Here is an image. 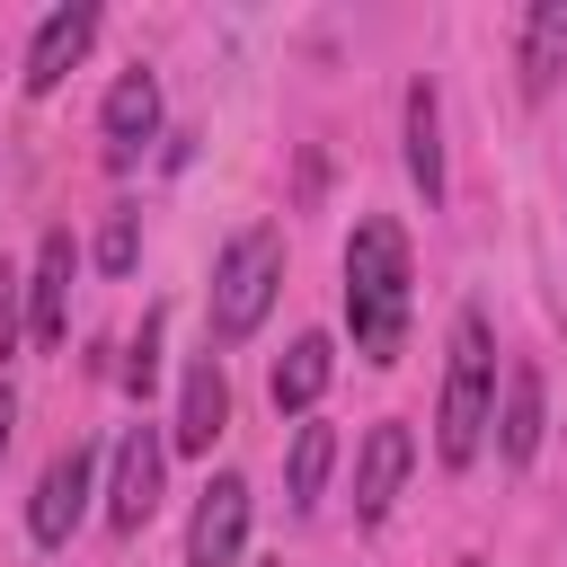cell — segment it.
<instances>
[{
	"label": "cell",
	"mask_w": 567,
	"mask_h": 567,
	"mask_svg": "<svg viewBox=\"0 0 567 567\" xmlns=\"http://www.w3.org/2000/svg\"><path fill=\"white\" fill-rule=\"evenodd\" d=\"M408 230L399 221H354L346 239V328H354V354L363 363H399L408 346Z\"/></svg>",
	"instance_id": "1"
},
{
	"label": "cell",
	"mask_w": 567,
	"mask_h": 567,
	"mask_svg": "<svg viewBox=\"0 0 567 567\" xmlns=\"http://www.w3.org/2000/svg\"><path fill=\"white\" fill-rule=\"evenodd\" d=\"M487 425H496V337H487V310H461L452 319V363H443V408H434L443 470H470Z\"/></svg>",
	"instance_id": "2"
},
{
	"label": "cell",
	"mask_w": 567,
	"mask_h": 567,
	"mask_svg": "<svg viewBox=\"0 0 567 567\" xmlns=\"http://www.w3.org/2000/svg\"><path fill=\"white\" fill-rule=\"evenodd\" d=\"M275 292H284V230L275 221H248L221 257H213V337L221 346H239V337H257L266 328V310H275Z\"/></svg>",
	"instance_id": "3"
},
{
	"label": "cell",
	"mask_w": 567,
	"mask_h": 567,
	"mask_svg": "<svg viewBox=\"0 0 567 567\" xmlns=\"http://www.w3.org/2000/svg\"><path fill=\"white\" fill-rule=\"evenodd\" d=\"M89 487H97L89 443H62V452L44 461V478H35V496H27V532H35L44 549H62V540L80 532V514H89Z\"/></svg>",
	"instance_id": "4"
},
{
	"label": "cell",
	"mask_w": 567,
	"mask_h": 567,
	"mask_svg": "<svg viewBox=\"0 0 567 567\" xmlns=\"http://www.w3.org/2000/svg\"><path fill=\"white\" fill-rule=\"evenodd\" d=\"M248 549V478L221 470L204 496H195V523H186V567H239Z\"/></svg>",
	"instance_id": "5"
},
{
	"label": "cell",
	"mask_w": 567,
	"mask_h": 567,
	"mask_svg": "<svg viewBox=\"0 0 567 567\" xmlns=\"http://www.w3.org/2000/svg\"><path fill=\"white\" fill-rule=\"evenodd\" d=\"M408 470H416V434H408L399 416H381V425L363 434V452H354V514H363V523H381V514L399 505Z\"/></svg>",
	"instance_id": "6"
},
{
	"label": "cell",
	"mask_w": 567,
	"mask_h": 567,
	"mask_svg": "<svg viewBox=\"0 0 567 567\" xmlns=\"http://www.w3.org/2000/svg\"><path fill=\"white\" fill-rule=\"evenodd\" d=\"M159 470H168V443H159L151 425H133V434L115 443V487H106V523H115V532H142V523L159 514Z\"/></svg>",
	"instance_id": "7"
},
{
	"label": "cell",
	"mask_w": 567,
	"mask_h": 567,
	"mask_svg": "<svg viewBox=\"0 0 567 567\" xmlns=\"http://www.w3.org/2000/svg\"><path fill=\"white\" fill-rule=\"evenodd\" d=\"M89 44H97V9H89V0L53 9V18L35 27V44H27V71H18V80H27V97H53V89L80 71V53H89Z\"/></svg>",
	"instance_id": "8"
},
{
	"label": "cell",
	"mask_w": 567,
	"mask_h": 567,
	"mask_svg": "<svg viewBox=\"0 0 567 567\" xmlns=\"http://www.w3.org/2000/svg\"><path fill=\"white\" fill-rule=\"evenodd\" d=\"M151 133H159V80L133 62L115 89H106V115H97V142H106V168H133L142 151H151Z\"/></svg>",
	"instance_id": "9"
},
{
	"label": "cell",
	"mask_w": 567,
	"mask_h": 567,
	"mask_svg": "<svg viewBox=\"0 0 567 567\" xmlns=\"http://www.w3.org/2000/svg\"><path fill=\"white\" fill-rule=\"evenodd\" d=\"M71 275H80L71 230H44L35 275H27V337H35V346H62V337H71Z\"/></svg>",
	"instance_id": "10"
},
{
	"label": "cell",
	"mask_w": 567,
	"mask_h": 567,
	"mask_svg": "<svg viewBox=\"0 0 567 567\" xmlns=\"http://www.w3.org/2000/svg\"><path fill=\"white\" fill-rule=\"evenodd\" d=\"M221 425H230V372H221V354H195V363H186V390H177L168 443H177V452H213Z\"/></svg>",
	"instance_id": "11"
},
{
	"label": "cell",
	"mask_w": 567,
	"mask_h": 567,
	"mask_svg": "<svg viewBox=\"0 0 567 567\" xmlns=\"http://www.w3.org/2000/svg\"><path fill=\"white\" fill-rule=\"evenodd\" d=\"M540 425H549L540 363H505V408H496V452H505V470H523V461L540 452Z\"/></svg>",
	"instance_id": "12"
},
{
	"label": "cell",
	"mask_w": 567,
	"mask_h": 567,
	"mask_svg": "<svg viewBox=\"0 0 567 567\" xmlns=\"http://www.w3.org/2000/svg\"><path fill=\"white\" fill-rule=\"evenodd\" d=\"M328 372H337V346L310 328V337H292L284 354H275V381H266V399H275V416H310L319 408V390H328Z\"/></svg>",
	"instance_id": "13"
},
{
	"label": "cell",
	"mask_w": 567,
	"mask_h": 567,
	"mask_svg": "<svg viewBox=\"0 0 567 567\" xmlns=\"http://www.w3.org/2000/svg\"><path fill=\"white\" fill-rule=\"evenodd\" d=\"M399 133H408V177H416V195L443 204V106H434V80H408Z\"/></svg>",
	"instance_id": "14"
},
{
	"label": "cell",
	"mask_w": 567,
	"mask_h": 567,
	"mask_svg": "<svg viewBox=\"0 0 567 567\" xmlns=\"http://www.w3.org/2000/svg\"><path fill=\"white\" fill-rule=\"evenodd\" d=\"M567 71V0H532L523 9V97H549Z\"/></svg>",
	"instance_id": "15"
},
{
	"label": "cell",
	"mask_w": 567,
	"mask_h": 567,
	"mask_svg": "<svg viewBox=\"0 0 567 567\" xmlns=\"http://www.w3.org/2000/svg\"><path fill=\"white\" fill-rule=\"evenodd\" d=\"M328 461H337V434H328V425H301V434H292V461H284V496H292V514H310V505H319Z\"/></svg>",
	"instance_id": "16"
},
{
	"label": "cell",
	"mask_w": 567,
	"mask_h": 567,
	"mask_svg": "<svg viewBox=\"0 0 567 567\" xmlns=\"http://www.w3.org/2000/svg\"><path fill=\"white\" fill-rule=\"evenodd\" d=\"M151 381H159V310H142V337L124 346V390L151 399Z\"/></svg>",
	"instance_id": "17"
},
{
	"label": "cell",
	"mask_w": 567,
	"mask_h": 567,
	"mask_svg": "<svg viewBox=\"0 0 567 567\" xmlns=\"http://www.w3.org/2000/svg\"><path fill=\"white\" fill-rule=\"evenodd\" d=\"M133 257H142V221H133V213H106V230H97V266H106V275H133Z\"/></svg>",
	"instance_id": "18"
},
{
	"label": "cell",
	"mask_w": 567,
	"mask_h": 567,
	"mask_svg": "<svg viewBox=\"0 0 567 567\" xmlns=\"http://www.w3.org/2000/svg\"><path fill=\"white\" fill-rule=\"evenodd\" d=\"M18 354V292H9V275H0V363Z\"/></svg>",
	"instance_id": "19"
},
{
	"label": "cell",
	"mask_w": 567,
	"mask_h": 567,
	"mask_svg": "<svg viewBox=\"0 0 567 567\" xmlns=\"http://www.w3.org/2000/svg\"><path fill=\"white\" fill-rule=\"evenodd\" d=\"M9 425H18V399H9V381H0V452H9Z\"/></svg>",
	"instance_id": "20"
}]
</instances>
